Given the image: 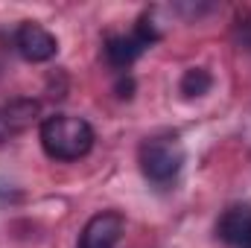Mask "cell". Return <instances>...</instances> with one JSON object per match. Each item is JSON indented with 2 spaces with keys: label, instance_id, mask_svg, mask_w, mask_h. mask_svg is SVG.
I'll list each match as a JSON object with an SVG mask.
<instances>
[{
  "label": "cell",
  "instance_id": "cell-3",
  "mask_svg": "<svg viewBox=\"0 0 251 248\" xmlns=\"http://www.w3.org/2000/svg\"><path fill=\"white\" fill-rule=\"evenodd\" d=\"M158 38H161V32H158V26L152 21V12H146V15H140V21L134 24V29L128 35H108L105 38V59H108L111 67L126 70V67H131L137 62Z\"/></svg>",
  "mask_w": 251,
  "mask_h": 248
},
{
  "label": "cell",
  "instance_id": "cell-2",
  "mask_svg": "<svg viewBox=\"0 0 251 248\" xmlns=\"http://www.w3.org/2000/svg\"><path fill=\"white\" fill-rule=\"evenodd\" d=\"M184 161H187V152L176 134H152L137 149V164L143 178L158 187L173 184L184 170Z\"/></svg>",
  "mask_w": 251,
  "mask_h": 248
},
{
  "label": "cell",
  "instance_id": "cell-8",
  "mask_svg": "<svg viewBox=\"0 0 251 248\" xmlns=\"http://www.w3.org/2000/svg\"><path fill=\"white\" fill-rule=\"evenodd\" d=\"M210 88H213V76L207 67H187L178 82V91L184 99H199V97L210 94Z\"/></svg>",
  "mask_w": 251,
  "mask_h": 248
},
{
  "label": "cell",
  "instance_id": "cell-7",
  "mask_svg": "<svg viewBox=\"0 0 251 248\" xmlns=\"http://www.w3.org/2000/svg\"><path fill=\"white\" fill-rule=\"evenodd\" d=\"M216 234L228 248H251V204H231L219 216Z\"/></svg>",
  "mask_w": 251,
  "mask_h": 248
},
{
  "label": "cell",
  "instance_id": "cell-4",
  "mask_svg": "<svg viewBox=\"0 0 251 248\" xmlns=\"http://www.w3.org/2000/svg\"><path fill=\"white\" fill-rule=\"evenodd\" d=\"M15 50L32 64L50 62L59 53V38L38 21H24L15 29Z\"/></svg>",
  "mask_w": 251,
  "mask_h": 248
},
{
  "label": "cell",
  "instance_id": "cell-1",
  "mask_svg": "<svg viewBox=\"0 0 251 248\" xmlns=\"http://www.w3.org/2000/svg\"><path fill=\"white\" fill-rule=\"evenodd\" d=\"M38 140H41V149H44L47 158L70 164V161L85 158L94 149L97 134H94V125L88 123L85 117L50 114L38 125Z\"/></svg>",
  "mask_w": 251,
  "mask_h": 248
},
{
  "label": "cell",
  "instance_id": "cell-5",
  "mask_svg": "<svg viewBox=\"0 0 251 248\" xmlns=\"http://www.w3.org/2000/svg\"><path fill=\"white\" fill-rule=\"evenodd\" d=\"M126 234V219L120 210H100L94 213L82 234H79V248H117Z\"/></svg>",
  "mask_w": 251,
  "mask_h": 248
},
{
  "label": "cell",
  "instance_id": "cell-6",
  "mask_svg": "<svg viewBox=\"0 0 251 248\" xmlns=\"http://www.w3.org/2000/svg\"><path fill=\"white\" fill-rule=\"evenodd\" d=\"M38 117H41V102L32 97H18L0 105V143L15 140L18 134L32 128V123H38Z\"/></svg>",
  "mask_w": 251,
  "mask_h": 248
}]
</instances>
